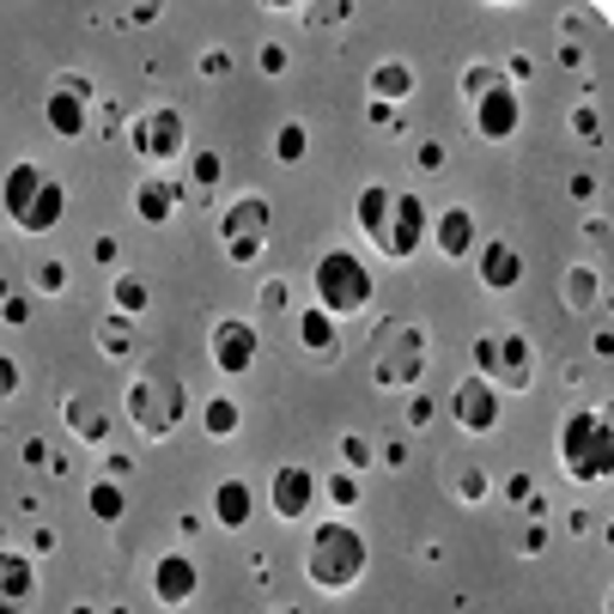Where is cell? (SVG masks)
Returning a JSON list of instances; mask_svg holds the SVG:
<instances>
[{
	"instance_id": "6da1fadb",
	"label": "cell",
	"mask_w": 614,
	"mask_h": 614,
	"mask_svg": "<svg viewBox=\"0 0 614 614\" xmlns=\"http://www.w3.org/2000/svg\"><path fill=\"white\" fill-rule=\"evenodd\" d=\"M305 572L317 590L341 597V590H354L366 578V536H359L347 517H329L317 523V536H310V553H305Z\"/></svg>"
},
{
	"instance_id": "7a4b0ae2",
	"label": "cell",
	"mask_w": 614,
	"mask_h": 614,
	"mask_svg": "<svg viewBox=\"0 0 614 614\" xmlns=\"http://www.w3.org/2000/svg\"><path fill=\"white\" fill-rule=\"evenodd\" d=\"M560 462H566L572 481H590V487L614 475V426L602 408L566 414V426H560Z\"/></svg>"
},
{
	"instance_id": "3957f363",
	"label": "cell",
	"mask_w": 614,
	"mask_h": 614,
	"mask_svg": "<svg viewBox=\"0 0 614 614\" xmlns=\"http://www.w3.org/2000/svg\"><path fill=\"white\" fill-rule=\"evenodd\" d=\"M310 280H317V310H329L335 323H347V317H359L371 305V268L354 250H323Z\"/></svg>"
},
{
	"instance_id": "277c9868",
	"label": "cell",
	"mask_w": 614,
	"mask_h": 614,
	"mask_svg": "<svg viewBox=\"0 0 614 614\" xmlns=\"http://www.w3.org/2000/svg\"><path fill=\"white\" fill-rule=\"evenodd\" d=\"M128 420H135V432L146 438V445L170 438L177 420H183V384H177L170 371H146V378H135V384H128Z\"/></svg>"
},
{
	"instance_id": "5b68a950",
	"label": "cell",
	"mask_w": 614,
	"mask_h": 614,
	"mask_svg": "<svg viewBox=\"0 0 614 614\" xmlns=\"http://www.w3.org/2000/svg\"><path fill=\"white\" fill-rule=\"evenodd\" d=\"M420 371H426V335L414 323H389L378 335V366H371L378 389H408L420 384Z\"/></svg>"
},
{
	"instance_id": "8992f818",
	"label": "cell",
	"mask_w": 614,
	"mask_h": 614,
	"mask_svg": "<svg viewBox=\"0 0 614 614\" xmlns=\"http://www.w3.org/2000/svg\"><path fill=\"white\" fill-rule=\"evenodd\" d=\"M426 231H432V207L414 195V189H396V201H389V219H384V238H378V250H384L389 261H408V256H420Z\"/></svg>"
},
{
	"instance_id": "52a82bcc",
	"label": "cell",
	"mask_w": 614,
	"mask_h": 614,
	"mask_svg": "<svg viewBox=\"0 0 614 614\" xmlns=\"http://www.w3.org/2000/svg\"><path fill=\"white\" fill-rule=\"evenodd\" d=\"M128 146H135L146 165H170V158H183V146H189L183 116H177L170 104H158V110H146V116H135V123H128Z\"/></svg>"
},
{
	"instance_id": "ba28073f",
	"label": "cell",
	"mask_w": 614,
	"mask_h": 614,
	"mask_svg": "<svg viewBox=\"0 0 614 614\" xmlns=\"http://www.w3.org/2000/svg\"><path fill=\"white\" fill-rule=\"evenodd\" d=\"M207 354H214V371L219 378H244L261 354V329L250 317H219L214 323V341H207Z\"/></svg>"
},
{
	"instance_id": "9c48e42d",
	"label": "cell",
	"mask_w": 614,
	"mask_h": 614,
	"mask_svg": "<svg viewBox=\"0 0 614 614\" xmlns=\"http://www.w3.org/2000/svg\"><path fill=\"white\" fill-rule=\"evenodd\" d=\"M43 116H49V135H55V140H79V135H86V123H92V86H86L79 74L55 79V86H49Z\"/></svg>"
},
{
	"instance_id": "30bf717a",
	"label": "cell",
	"mask_w": 614,
	"mask_h": 614,
	"mask_svg": "<svg viewBox=\"0 0 614 614\" xmlns=\"http://www.w3.org/2000/svg\"><path fill=\"white\" fill-rule=\"evenodd\" d=\"M450 414H457V426L469 432V438H487V432L499 426V384H487V378H462L457 396H450Z\"/></svg>"
},
{
	"instance_id": "8fae6325",
	"label": "cell",
	"mask_w": 614,
	"mask_h": 614,
	"mask_svg": "<svg viewBox=\"0 0 614 614\" xmlns=\"http://www.w3.org/2000/svg\"><path fill=\"white\" fill-rule=\"evenodd\" d=\"M517 123H523V98H517L511 79H499L487 98H475V135L481 140H511Z\"/></svg>"
},
{
	"instance_id": "7c38bea8",
	"label": "cell",
	"mask_w": 614,
	"mask_h": 614,
	"mask_svg": "<svg viewBox=\"0 0 614 614\" xmlns=\"http://www.w3.org/2000/svg\"><path fill=\"white\" fill-rule=\"evenodd\" d=\"M268 499H274V517L305 523L310 506H317V475L298 469V462H286V469H274V481H268Z\"/></svg>"
},
{
	"instance_id": "4fadbf2b",
	"label": "cell",
	"mask_w": 614,
	"mask_h": 614,
	"mask_svg": "<svg viewBox=\"0 0 614 614\" xmlns=\"http://www.w3.org/2000/svg\"><path fill=\"white\" fill-rule=\"evenodd\" d=\"M195 590H201V566L189 560V553L153 560V602L158 609H183V602H195Z\"/></svg>"
},
{
	"instance_id": "5bb4252c",
	"label": "cell",
	"mask_w": 614,
	"mask_h": 614,
	"mask_svg": "<svg viewBox=\"0 0 614 614\" xmlns=\"http://www.w3.org/2000/svg\"><path fill=\"white\" fill-rule=\"evenodd\" d=\"M268 219H274L268 195H238L226 207V219H219V238L226 244H268Z\"/></svg>"
},
{
	"instance_id": "9a60e30c",
	"label": "cell",
	"mask_w": 614,
	"mask_h": 614,
	"mask_svg": "<svg viewBox=\"0 0 614 614\" xmlns=\"http://www.w3.org/2000/svg\"><path fill=\"white\" fill-rule=\"evenodd\" d=\"M43 183H49V170H43V165H31V158H18V165L7 170V177H0V214H7V219L18 226V219L31 214V201L43 195Z\"/></svg>"
},
{
	"instance_id": "2e32d148",
	"label": "cell",
	"mask_w": 614,
	"mask_h": 614,
	"mask_svg": "<svg viewBox=\"0 0 614 614\" xmlns=\"http://www.w3.org/2000/svg\"><path fill=\"white\" fill-rule=\"evenodd\" d=\"M426 238H438V256H445V261L475 256V244H481L475 214H469V207H445V214L432 219V231H426Z\"/></svg>"
},
{
	"instance_id": "e0dca14e",
	"label": "cell",
	"mask_w": 614,
	"mask_h": 614,
	"mask_svg": "<svg viewBox=\"0 0 614 614\" xmlns=\"http://www.w3.org/2000/svg\"><path fill=\"white\" fill-rule=\"evenodd\" d=\"M37 597V566L25 553H7L0 548V614H25Z\"/></svg>"
},
{
	"instance_id": "ac0fdd59",
	"label": "cell",
	"mask_w": 614,
	"mask_h": 614,
	"mask_svg": "<svg viewBox=\"0 0 614 614\" xmlns=\"http://www.w3.org/2000/svg\"><path fill=\"white\" fill-rule=\"evenodd\" d=\"M475 268H481V286L487 292H511L523 280V256H517V244H506V238H487L481 256H475Z\"/></svg>"
},
{
	"instance_id": "d6986e66",
	"label": "cell",
	"mask_w": 614,
	"mask_h": 614,
	"mask_svg": "<svg viewBox=\"0 0 614 614\" xmlns=\"http://www.w3.org/2000/svg\"><path fill=\"white\" fill-rule=\"evenodd\" d=\"M529 371H536V354H529V341H523V335H499V371H493V384L529 389Z\"/></svg>"
},
{
	"instance_id": "ffe728a7",
	"label": "cell",
	"mask_w": 614,
	"mask_h": 614,
	"mask_svg": "<svg viewBox=\"0 0 614 614\" xmlns=\"http://www.w3.org/2000/svg\"><path fill=\"white\" fill-rule=\"evenodd\" d=\"M177 201H183V189H177V183H165V177H146V183L135 189V214L146 219V226H170Z\"/></svg>"
},
{
	"instance_id": "44dd1931",
	"label": "cell",
	"mask_w": 614,
	"mask_h": 614,
	"mask_svg": "<svg viewBox=\"0 0 614 614\" xmlns=\"http://www.w3.org/2000/svg\"><path fill=\"white\" fill-rule=\"evenodd\" d=\"M214 517L226 523V529H244V523L256 517V493H250V481H219L214 487Z\"/></svg>"
},
{
	"instance_id": "7402d4cb",
	"label": "cell",
	"mask_w": 614,
	"mask_h": 614,
	"mask_svg": "<svg viewBox=\"0 0 614 614\" xmlns=\"http://www.w3.org/2000/svg\"><path fill=\"white\" fill-rule=\"evenodd\" d=\"M389 201H396V189H389V183H366V189H359V201H354V219H359V231H366L371 244H378V238H384Z\"/></svg>"
},
{
	"instance_id": "603a6c76",
	"label": "cell",
	"mask_w": 614,
	"mask_h": 614,
	"mask_svg": "<svg viewBox=\"0 0 614 614\" xmlns=\"http://www.w3.org/2000/svg\"><path fill=\"white\" fill-rule=\"evenodd\" d=\"M371 92H378V104L396 110L401 98H414V67L408 62H378L371 67Z\"/></svg>"
},
{
	"instance_id": "cb8c5ba5",
	"label": "cell",
	"mask_w": 614,
	"mask_h": 614,
	"mask_svg": "<svg viewBox=\"0 0 614 614\" xmlns=\"http://www.w3.org/2000/svg\"><path fill=\"white\" fill-rule=\"evenodd\" d=\"M146 305H153V292H146V280L140 274H116L110 280V310H116V317H146Z\"/></svg>"
},
{
	"instance_id": "d4e9b609",
	"label": "cell",
	"mask_w": 614,
	"mask_h": 614,
	"mask_svg": "<svg viewBox=\"0 0 614 614\" xmlns=\"http://www.w3.org/2000/svg\"><path fill=\"white\" fill-rule=\"evenodd\" d=\"M335 341H341V323L329 317V310H317V305H310L305 317H298V347H305V354H329Z\"/></svg>"
},
{
	"instance_id": "484cf974",
	"label": "cell",
	"mask_w": 614,
	"mask_h": 614,
	"mask_svg": "<svg viewBox=\"0 0 614 614\" xmlns=\"http://www.w3.org/2000/svg\"><path fill=\"white\" fill-rule=\"evenodd\" d=\"M67 426H74L86 445H110V414H104V408H92L86 396H67Z\"/></svg>"
},
{
	"instance_id": "4316f807",
	"label": "cell",
	"mask_w": 614,
	"mask_h": 614,
	"mask_svg": "<svg viewBox=\"0 0 614 614\" xmlns=\"http://www.w3.org/2000/svg\"><path fill=\"white\" fill-rule=\"evenodd\" d=\"M86 506H92V517L98 523H123V511H128V493H123V481H92V493H86Z\"/></svg>"
},
{
	"instance_id": "83f0119b",
	"label": "cell",
	"mask_w": 614,
	"mask_h": 614,
	"mask_svg": "<svg viewBox=\"0 0 614 614\" xmlns=\"http://www.w3.org/2000/svg\"><path fill=\"white\" fill-rule=\"evenodd\" d=\"M201 426H207V438H231V432L244 426V408L231 396H214L207 408H201Z\"/></svg>"
},
{
	"instance_id": "f1b7e54d",
	"label": "cell",
	"mask_w": 614,
	"mask_h": 614,
	"mask_svg": "<svg viewBox=\"0 0 614 614\" xmlns=\"http://www.w3.org/2000/svg\"><path fill=\"white\" fill-rule=\"evenodd\" d=\"M189 177H195V183H189L183 195H195V201H201V195H207V189L219 183V177H226V158H219L214 146H201V153L189 158Z\"/></svg>"
},
{
	"instance_id": "f546056e",
	"label": "cell",
	"mask_w": 614,
	"mask_h": 614,
	"mask_svg": "<svg viewBox=\"0 0 614 614\" xmlns=\"http://www.w3.org/2000/svg\"><path fill=\"white\" fill-rule=\"evenodd\" d=\"M98 347H104L110 359H123L128 347H135V317H116V310H110L104 323H98Z\"/></svg>"
},
{
	"instance_id": "4dcf8cb0",
	"label": "cell",
	"mask_w": 614,
	"mask_h": 614,
	"mask_svg": "<svg viewBox=\"0 0 614 614\" xmlns=\"http://www.w3.org/2000/svg\"><path fill=\"white\" fill-rule=\"evenodd\" d=\"M305 153H310L305 123H280V135H274V158H280V165H298Z\"/></svg>"
},
{
	"instance_id": "1f68e13d",
	"label": "cell",
	"mask_w": 614,
	"mask_h": 614,
	"mask_svg": "<svg viewBox=\"0 0 614 614\" xmlns=\"http://www.w3.org/2000/svg\"><path fill=\"white\" fill-rule=\"evenodd\" d=\"M499 79H506V74H499V67L475 62V67H469V74H462V98H469V104H475V98H487L493 86H499Z\"/></svg>"
},
{
	"instance_id": "d6a6232c",
	"label": "cell",
	"mask_w": 614,
	"mask_h": 614,
	"mask_svg": "<svg viewBox=\"0 0 614 614\" xmlns=\"http://www.w3.org/2000/svg\"><path fill=\"white\" fill-rule=\"evenodd\" d=\"M341 469H347V475H359V469H371V438H359V432H347V438H341Z\"/></svg>"
},
{
	"instance_id": "836d02e7",
	"label": "cell",
	"mask_w": 614,
	"mask_h": 614,
	"mask_svg": "<svg viewBox=\"0 0 614 614\" xmlns=\"http://www.w3.org/2000/svg\"><path fill=\"white\" fill-rule=\"evenodd\" d=\"M329 499H335V511H354L359 506V475L335 469V475H329Z\"/></svg>"
},
{
	"instance_id": "e575fe53",
	"label": "cell",
	"mask_w": 614,
	"mask_h": 614,
	"mask_svg": "<svg viewBox=\"0 0 614 614\" xmlns=\"http://www.w3.org/2000/svg\"><path fill=\"white\" fill-rule=\"evenodd\" d=\"M487 475H481V469H462V475H457V499H462V506H481V499H487Z\"/></svg>"
},
{
	"instance_id": "d590c367",
	"label": "cell",
	"mask_w": 614,
	"mask_h": 614,
	"mask_svg": "<svg viewBox=\"0 0 614 614\" xmlns=\"http://www.w3.org/2000/svg\"><path fill=\"white\" fill-rule=\"evenodd\" d=\"M493 371H499V335H481L475 341V378L493 384Z\"/></svg>"
},
{
	"instance_id": "8d00e7d4",
	"label": "cell",
	"mask_w": 614,
	"mask_h": 614,
	"mask_svg": "<svg viewBox=\"0 0 614 614\" xmlns=\"http://www.w3.org/2000/svg\"><path fill=\"white\" fill-rule=\"evenodd\" d=\"M590 292H597V274H590V268H572L566 298H572V305H590Z\"/></svg>"
},
{
	"instance_id": "74e56055",
	"label": "cell",
	"mask_w": 614,
	"mask_h": 614,
	"mask_svg": "<svg viewBox=\"0 0 614 614\" xmlns=\"http://www.w3.org/2000/svg\"><path fill=\"white\" fill-rule=\"evenodd\" d=\"M256 67H261V74H268V79H280V74H286V43H261Z\"/></svg>"
},
{
	"instance_id": "f35d334b",
	"label": "cell",
	"mask_w": 614,
	"mask_h": 614,
	"mask_svg": "<svg viewBox=\"0 0 614 614\" xmlns=\"http://www.w3.org/2000/svg\"><path fill=\"white\" fill-rule=\"evenodd\" d=\"M572 135H584V140H602V116H597V110H572Z\"/></svg>"
},
{
	"instance_id": "ab89813d",
	"label": "cell",
	"mask_w": 614,
	"mask_h": 614,
	"mask_svg": "<svg viewBox=\"0 0 614 614\" xmlns=\"http://www.w3.org/2000/svg\"><path fill=\"white\" fill-rule=\"evenodd\" d=\"M445 158H450V153H445V140H420L414 165H420V170H445Z\"/></svg>"
},
{
	"instance_id": "60d3db41",
	"label": "cell",
	"mask_w": 614,
	"mask_h": 614,
	"mask_svg": "<svg viewBox=\"0 0 614 614\" xmlns=\"http://www.w3.org/2000/svg\"><path fill=\"white\" fill-rule=\"evenodd\" d=\"M0 317H7L13 329H25V323H31V305H25L18 292H7V298H0Z\"/></svg>"
},
{
	"instance_id": "b9f144b4",
	"label": "cell",
	"mask_w": 614,
	"mask_h": 614,
	"mask_svg": "<svg viewBox=\"0 0 614 614\" xmlns=\"http://www.w3.org/2000/svg\"><path fill=\"white\" fill-rule=\"evenodd\" d=\"M13 396H18V359H7V354H0V408H7Z\"/></svg>"
},
{
	"instance_id": "7bdbcfd3",
	"label": "cell",
	"mask_w": 614,
	"mask_h": 614,
	"mask_svg": "<svg viewBox=\"0 0 614 614\" xmlns=\"http://www.w3.org/2000/svg\"><path fill=\"white\" fill-rule=\"evenodd\" d=\"M67 286V268L62 261H43V268H37V292H62Z\"/></svg>"
},
{
	"instance_id": "ee69618b",
	"label": "cell",
	"mask_w": 614,
	"mask_h": 614,
	"mask_svg": "<svg viewBox=\"0 0 614 614\" xmlns=\"http://www.w3.org/2000/svg\"><path fill=\"white\" fill-rule=\"evenodd\" d=\"M201 74H207V79H226L231 74V55H226V49H207V55H201Z\"/></svg>"
},
{
	"instance_id": "f6af8a7d",
	"label": "cell",
	"mask_w": 614,
	"mask_h": 614,
	"mask_svg": "<svg viewBox=\"0 0 614 614\" xmlns=\"http://www.w3.org/2000/svg\"><path fill=\"white\" fill-rule=\"evenodd\" d=\"M506 499H517V506H529V499H536V481H529V475H511V481H506Z\"/></svg>"
},
{
	"instance_id": "bcb514c9",
	"label": "cell",
	"mask_w": 614,
	"mask_h": 614,
	"mask_svg": "<svg viewBox=\"0 0 614 614\" xmlns=\"http://www.w3.org/2000/svg\"><path fill=\"white\" fill-rule=\"evenodd\" d=\"M517 548H523V553H541V548H548V529H541V517H536V523H529V529L517 536Z\"/></svg>"
},
{
	"instance_id": "7dc6e473",
	"label": "cell",
	"mask_w": 614,
	"mask_h": 614,
	"mask_svg": "<svg viewBox=\"0 0 614 614\" xmlns=\"http://www.w3.org/2000/svg\"><path fill=\"white\" fill-rule=\"evenodd\" d=\"M432 414H438V408H432V396H414V408H408V426H432Z\"/></svg>"
},
{
	"instance_id": "c3c4849f",
	"label": "cell",
	"mask_w": 614,
	"mask_h": 614,
	"mask_svg": "<svg viewBox=\"0 0 614 614\" xmlns=\"http://www.w3.org/2000/svg\"><path fill=\"white\" fill-rule=\"evenodd\" d=\"M286 305V286H280V280H268V286H261V310H280Z\"/></svg>"
},
{
	"instance_id": "681fc988",
	"label": "cell",
	"mask_w": 614,
	"mask_h": 614,
	"mask_svg": "<svg viewBox=\"0 0 614 614\" xmlns=\"http://www.w3.org/2000/svg\"><path fill=\"white\" fill-rule=\"evenodd\" d=\"M104 475H110V481H128V475H135V462H128V457H123V450H116V457H110V462H104Z\"/></svg>"
},
{
	"instance_id": "f907efd6",
	"label": "cell",
	"mask_w": 614,
	"mask_h": 614,
	"mask_svg": "<svg viewBox=\"0 0 614 614\" xmlns=\"http://www.w3.org/2000/svg\"><path fill=\"white\" fill-rule=\"evenodd\" d=\"M371 123L389 128V135H401V123H396V110H389V104H371Z\"/></svg>"
},
{
	"instance_id": "816d5d0a",
	"label": "cell",
	"mask_w": 614,
	"mask_h": 614,
	"mask_svg": "<svg viewBox=\"0 0 614 614\" xmlns=\"http://www.w3.org/2000/svg\"><path fill=\"white\" fill-rule=\"evenodd\" d=\"M25 462H31V469H43V462H49V445H43V438H31V445H25Z\"/></svg>"
},
{
	"instance_id": "f5cc1de1",
	"label": "cell",
	"mask_w": 614,
	"mask_h": 614,
	"mask_svg": "<svg viewBox=\"0 0 614 614\" xmlns=\"http://www.w3.org/2000/svg\"><path fill=\"white\" fill-rule=\"evenodd\" d=\"M226 256H231V261H256L261 244H226Z\"/></svg>"
},
{
	"instance_id": "db71d44e",
	"label": "cell",
	"mask_w": 614,
	"mask_h": 614,
	"mask_svg": "<svg viewBox=\"0 0 614 614\" xmlns=\"http://www.w3.org/2000/svg\"><path fill=\"white\" fill-rule=\"evenodd\" d=\"M92 261H116V238H98V244H92Z\"/></svg>"
},
{
	"instance_id": "11a10c76",
	"label": "cell",
	"mask_w": 614,
	"mask_h": 614,
	"mask_svg": "<svg viewBox=\"0 0 614 614\" xmlns=\"http://www.w3.org/2000/svg\"><path fill=\"white\" fill-rule=\"evenodd\" d=\"M384 462H389V469H396V462H408V445H401V438H389V445H384Z\"/></svg>"
},
{
	"instance_id": "9f6ffc18",
	"label": "cell",
	"mask_w": 614,
	"mask_h": 614,
	"mask_svg": "<svg viewBox=\"0 0 614 614\" xmlns=\"http://www.w3.org/2000/svg\"><path fill=\"white\" fill-rule=\"evenodd\" d=\"M67 614H98V609H92V602H74V609H67Z\"/></svg>"
}]
</instances>
